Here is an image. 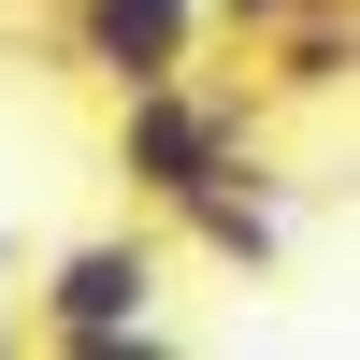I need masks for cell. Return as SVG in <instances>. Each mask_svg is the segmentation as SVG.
<instances>
[{
	"label": "cell",
	"mask_w": 360,
	"mask_h": 360,
	"mask_svg": "<svg viewBox=\"0 0 360 360\" xmlns=\"http://www.w3.org/2000/svg\"><path fill=\"white\" fill-rule=\"evenodd\" d=\"M259 101H274V86L217 101L202 72H173V86H130V101H115V188H130L144 217L202 202L217 173H245V130H259Z\"/></svg>",
	"instance_id": "obj_1"
},
{
	"label": "cell",
	"mask_w": 360,
	"mask_h": 360,
	"mask_svg": "<svg viewBox=\"0 0 360 360\" xmlns=\"http://www.w3.org/2000/svg\"><path fill=\"white\" fill-rule=\"evenodd\" d=\"M159 231H101V245H58L44 259V288H29V332H44L58 360H115V346H144L159 332Z\"/></svg>",
	"instance_id": "obj_2"
},
{
	"label": "cell",
	"mask_w": 360,
	"mask_h": 360,
	"mask_svg": "<svg viewBox=\"0 0 360 360\" xmlns=\"http://www.w3.org/2000/svg\"><path fill=\"white\" fill-rule=\"evenodd\" d=\"M202 29H217V0H58V72L86 86H173L202 58Z\"/></svg>",
	"instance_id": "obj_3"
},
{
	"label": "cell",
	"mask_w": 360,
	"mask_h": 360,
	"mask_svg": "<svg viewBox=\"0 0 360 360\" xmlns=\"http://www.w3.org/2000/svg\"><path fill=\"white\" fill-rule=\"evenodd\" d=\"M173 245H202V259H231V274H274V245H288V202H274V173H217L202 202H173Z\"/></svg>",
	"instance_id": "obj_4"
},
{
	"label": "cell",
	"mask_w": 360,
	"mask_h": 360,
	"mask_svg": "<svg viewBox=\"0 0 360 360\" xmlns=\"http://www.w3.org/2000/svg\"><path fill=\"white\" fill-rule=\"evenodd\" d=\"M259 86H274V101H332V86H360V15H346V0L288 15V29H274V72H259Z\"/></svg>",
	"instance_id": "obj_5"
},
{
	"label": "cell",
	"mask_w": 360,
	"mask_h": 360,
	"mask_svg": "<svg viewBox=\"0 0 360 360\" xmlns=\"http://www.w3.org/2000/svg\"><path fill=\"white\" fill-rule=\"evenodd\" d=\"M288 15H317V0H217V29H231V44H274Z\"/></svg>",
	"instance_id": "obj_6"
}]
</instances>
